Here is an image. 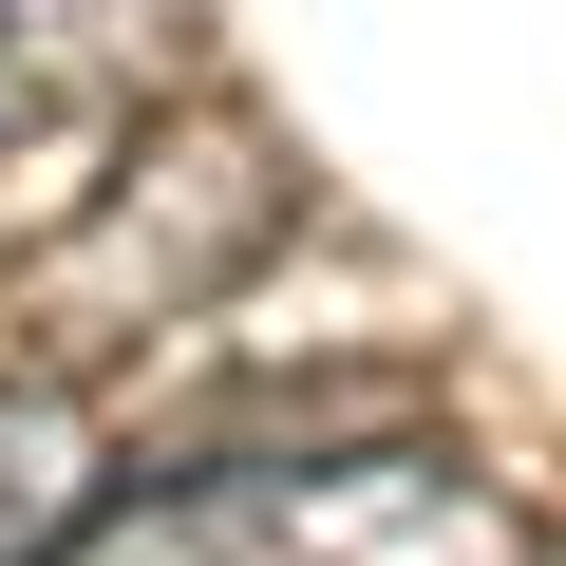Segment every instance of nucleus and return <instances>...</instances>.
Instances as JSON below:
<instances>
[{"instance_id":"nucleus-3","label":"nucleus","mask_w":566,"mask_h":566,"mask_svg":"<svg viewBox=\"0 0 566 566\" xmlns=\"http://www.w3.org/2000/svg\"><path fill=\"white\" fill-rule=\"evenodd\" d=\"M76 510H95V416L57 378H0V566H39Z\"/></svg>"},{"instance_id":"nucleus-2","label":"nucleus","mask_w":566,"mask_h":566,"mask_svg":"<svg viewBox=\"0 0 566 566\" xmlns=\"http://www.w3.org/2000/svg\"><path fill=\"white\" fill-rule=\"evenodd\" d=\"M170 39V0H0V114H57V95H133Z\"/></svg>"},{"instance_id":"nucleus-1","label":"nucleus","mask_w":566,"mask_h":566,"mask_svg":"<svg viewBox=\"0 0 566 566\" xmlns=\"http://www.w3.org/2000/svg\"><path fill=\"white\" fill-rule=\"evenodd\" d=\"M39 566H528V510L453 434H359V453H245L189 491H95Z\"/></svg>"}]
</instances>
